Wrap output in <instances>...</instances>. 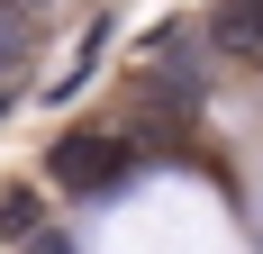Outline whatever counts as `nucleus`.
I'll return each mask as SVG.
<instances>
[{
  "instance_id": "f257e3e1",
  "label": "nucleus",
  "mask_w": 263,
  "mask_h": 254,
  "mask_svg": "<svg viewBox=\"0 0 263 254\" xmlns=\"http://www.w3.org/2000/svg\"><path fill=\"white\" fill-rule=\"evenodd\" d=\"M136 164H145V146H136L127 127H64V136L46 146V182L73 191V200H109Z\"/></svg>"
},
{
  "instance_id": "f03ea898",
  "label": "nucleus",
  "mask_w": 263,
  "mask_h": 254,
  "mask_svg": "<svg viewBox=\"0 0 263 254\" xmlns=\"http://www.w3.org/2000/svg\"><path fill=\"white\" fill-rule=\"evenodd\" d=\"M200 100H209L200 64L182 55V37H163V55H145V82H136V109H145V127H182V118H200Z\"/></svg>"
},
{
  "instance_id": "7ed1b4c3",
  "label": "nucleus",
  "mask_w": 263,
  "mask_h": 254,
  "mask_svg": "<svg viewBox=\"0 0 263 254\" xmlns=\"http://www.w3.org/2000/svg\"><path fill=\"white\" fill-rule=\"evenodd\" d=\"M200 37H209V55H227V64L263 73V0H209Z\"/></svg>"
},
{
  "instance_id": "20e7f679",
  "label": "nucleus",
  "mask_w": 263,
  "mask_h": 254,
  "mask_svg": "<svg viewBox=\"0 0 263 254\" xmlns=\"http://www.w3.org/2000/svg\"><path fill=\"white\" fill-rule=\"evenodd\" d=\"M18 236H36V191H9L0 200V245H18Z\"/></svg>"
},
{
  "instance_id": "39448f33",
  "label": "nucleus",
  "mask_w": 263,
  "mask_h": 254,
  "mask_svg": "<svg viewBox=\"0 0 263 254\" xmlns=\"http://www.w3.org/2000/svg\"><path fill=\"white\" fill-rule=\"evenodd\" d=\"M0 109H9V73H0Z\"/></svg>"
}]
</instances>
